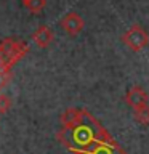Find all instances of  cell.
Returning a JSON list of instances; mask_svg holds the SVG:
<instances>
[{
    "label": "cell",
    "instance_id": "10",
    "mask_svg": "<svg viewBox=\"0 0 149 154\" xmlns=\"http://www.w3.org/2000/svg\"><path fill=\"white\" fill-rule=\"evenodd\" d=\"M11 98L5 93H0V114H5L11 109Z\"/></svg>",
    "mask_w": 149,
    "mask_h": 154
},
{
    "label": "cell",
    "instance_id": "1",
    "mask_svg": "<svg viewBox=\"0 0 149 154\" xmlns=\"http://www.w3.org/2000/svg\"><path fill=\"white\" fill-rule=\"evenodd\" d=\"M58 140L72 154H127L95 116L82 108H69L61 114Z\"/></svg>",
    "mask_w": 149,
    "mask_h": 154
},
{
    "label": "cell",
    "instance_id": "8",
    "mask_svg": "<svg viewBox=\"0 0 149 154\" xmlns=\"http://www.w3.org/2000/svg\"><path fill=\"white\" fill-rule=\"evenodd\" d=\"M45 5H47V0H29L24 7H26L31 13L37 14V13H40L42 10L45 8Z\"/></svg>",
    "mask_w": 149,
    "mask_h": 154
},
{
    "label": "cell",
    "instance_id": "7",
    "mask_svg": "<svg viewBox=\"0 0 149 154\" xmlns=\"http://www.w3.org/2000/svg\"><path fill=\"white\" fill-rule=\"evenodd\" d=\"M135 112V120L141 125H149V104L144 106V108L138 109V111H133Z\"/></svg>",
    "mask_w": 149,
    "mask_h": 154
},
{
    "label": "cell",
    "instance_id": "3",
    "mask_svg": "<svg viewBox=\"0 0 149 154\" xmlns=\"http://www.w3.org/2000/svg\"><path fill=\"white\" fill-rule=\"evenodd\" d=\"M122 42L132 51H141L149 43V34L144 31L139 24H133V26L122 35Z\"/></svg>",
    "mask_w": 149,
    "mask_h": 154
},
{
    "label": "cell",
    "instance_id": "11",
    "mask_svg": "<svg viewBox=\"0 0 149 154\" xmlns=\"http://www.w3.org/2000/svg\"><path fill=\"white\" fill-rule=\"evenodd\" d=\"M21 2H23V5H26V3L29 2V0H21Z\"/></svg>",
    "mask_w": 149,
    "mask_h": 154
},
{
    "label": "cell",
    "instance_id": "5",
    "mask_svg": "<svg viewBox=\"0 0 149 154\" xmlns=\"http://www.w3.org/2000/svg\"><path fill=\"white\" fill-rule=\"evenodd\" d=\"M61 27L64 29L69 35H77V34H80L84 31L85 21L79 13L72 11V13H67L66 16L61 19Z\"/></svg>",
    "mask_w": 149,
    "mask_h": 154
},
{
    "label": "cell",
    "instance_id": "2",
    "mask_svg": "<svg viewBox=\"0 0 149 154\" xmlns=\"http://www.w3.org/2000/svg\"><path fill=\"white\" fill-rule=\"evenodd\" d=\"M29 51V45L24 40H16L13 37L3 38L0 42V64L13 69L18 61H21Z\"/></svg>",
    "mask_w": 149,
    "mask_h": 154
},
{
    "label": "cell",
    "instance_id": "9",
    "mask_svg": "<svg viewBox=\"0 0 149 154\" xmlns=\"http://www.w3.org/2000/svg\"><path fill=\"white\" fill-rule=\"evenodd\" d=\"M10 79H11V69H8L7 66L0 64V90L8 84Z\"/></svg>",
    "mask_w": 149,
    "mask_h": 154
},
{
    "label": "cell",
    "instance_id": "4",
    "mask_svg": "<svg viewBox=\"0 0 149 154\" xmlns=\"http://www.w3.org/2000/svg\"><path fill=\"white\" fill-rule=\"evenodd\" d=\"M125 103H127L133 111H138V109H141V108L149 104V96H147L146 91H144L143 87L136 85V87H132V88L127 91V95H125Z\"/></svg>",
    "mask_w": 149,
    "mask_h": 154
},
{
    "label": "cell",
    "instance_id": "6",
    "mask_svg": "<svg viewBox=\"0 0 149 154\" xmlns=\"http://www.w3.org/2000/svg\"><path fill=\"white\" fill-rule=\"evenodd\" d=\"M32 38L38 48H48L51 45L53 38H55V34L48 26H38L35 29V32L32 34Z\"/></svg>",
    "mask_w": 149,
    "mask_h": 154
}]
</instances>
